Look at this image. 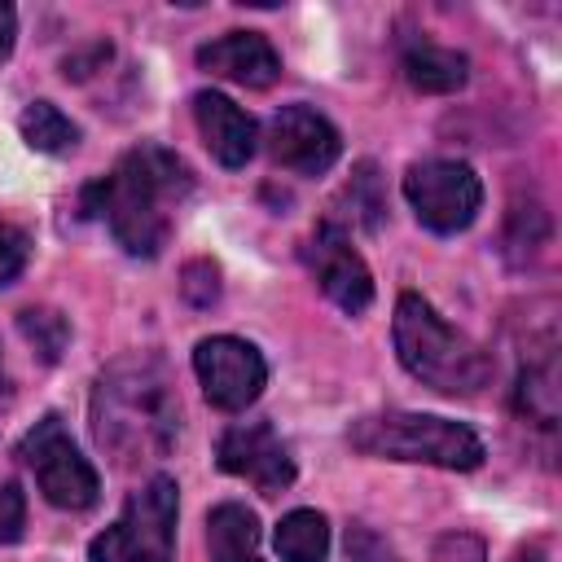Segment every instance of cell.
Here are the masks:
<instances>
[{
	"label": "cell",
	"instance_id": "1",
	"mask_svg": "<svg viewBox=\"0 0 562 562\" xmlns=\"http://www.w3.org/2000/svg\"><path fill=\"white\" fill-rule=\"evenodd\" d=\"M193 193V171L162 145L127 149L110 176L83 189V215H101L114 241L136 255L154 259L171 237L176 206Z\"/></svg>",
	"mask_w": 562,
	"mask_h": 562
},
{
	"label": "cell",
	"instance_id": "2",
	"mask_svg": "<svg viewBox=\"0 0 562 562\" xmlns=\"http://www.w3.org/2000/svg\"><path fill=\"white\" fill-rule=\"evenodd\" d=\"M92 435L119 465L158 461L180 435V400L158 356H123L92 386Z\"/></svg>",
	"mask_w": 562,
	"mask_h": 562
},
{
	"label": "cell",
	"instance_id": "3",
	"mask_svg": "<svg viewBox=\"0 0 562 562\" xmlns=\"http://www.w3.org/2000/svg\"><path fill=\"white\" fill-rule=\"evenodd\" d=\"M395 351L400 364L439 395H479L492 378V356L452 329L422 294H400L395 303Z\"/></svg>",
	"mask_w": 562,
	"mask_h": 562
},
{
	"label": "cell",
	"instance_id": "4",
	"mask_svg": "<svg viewBox=\"0 0 562 562\" xmlns=\"http://www.w3.org/2000/svg\"><path fill=\"white\" fill-rule=\"evenodd\" d=\"M347 439L356 452L382 457V461H417V465H439V470L483 465V439L470 426L430 417V413H404V408L369 413L351 422Z\"/></svg>",
	"mask_w": 562,
	"mask_h": 562
},
{
	"label": "cell",
	"instance_id": "5",
	"mask_svg": "<svg viewBox=\"0 0 562 562\" xmlns=\"http://www.w3.org/2000/svg\"><path fill=\"white\" fill-rule=\"evenodd\" d=\"M176 509L180 487L171 474H154L127 496L114 527L88 544V562H171L176 553Z\"/></svg>",
	"mask_w": 562,
	"mask_h": 562
},
{
	"label": "cell",
	"instance_id": "6",
	"mask_svg": "<svg viewBox=\"0 0 562 562\" xmlns=\"http://www.w3.org/2000/svg\"><path fill=\"white\" fill-rule=\"evenodd\" d=\"M22 457H26V465H31V474H35V483H40V492H44L48 505L75 509V514L88 509V505H97L101 479L88 465V457L75 448V439L66 435V426H61L57 413H48V417L35 422V430L22 439Z\"/></svg>",
	"mask_w": 562,
	"mask_h": 562
},
{
	"label": "cell",
	"instance_id": "7",
	"mask_svg": "<svg viewBox=\"0 0 562 562\" xmlns=\"http://www.w3.org/2000/svg\"><path fill=\"white\" fill-rule=\"evenodd\" d=\"M404 198L413 206V215L430 228V233H461L474 224L479 206H483V184L479 176L457 162V158H426L413 162L404 176Z\"/></svg>",
	"mask_w": 562,
	"mask_h": 562
},
{
	"label": "cell",
	"instance_id": "8",
	"mask_svg": "<svg viewBox=\"0 0 562 562\" xmlns=\"http://www.w3.org/2000/svg\"><path fill=\"white\" fill-rule=\"evenodd\" d=\"M193 369H198L202 395L224 413L250 408L268 382V364H263L259 347H250L246 338H233V334L202 338L193 347Z\"/></svg>",
	"mask_w": 562,
	"mask_h": 562
},
{
	"label": "cell",
	"instance_id": "9",
	"mask_svg": "<svg viewBox=\"0 0 562 562\" xmlns=\"http://www.w3.org/2000/svg\"><path fill=\"white\" fill-rule=\"evenodd\" d=\"M215 461L224 474L255 483L263 496H277L294 483V461L290 448L281 443V435L268 422H237L220 435L215 443Z\"/></svg>",
	"mask_w": 562,
	"mask_h": 562
},
{
	"label": "cell",
	"instance_id": "10",
	"mask_svg": "<svg viewBox=\"0 0 562 562\" xmlns=\"http://www.w3.org/2000/svg\"><path fill=\"white\" fill-rule=\"evenodd\" d=\"M268 154L272 162H281L285 171L299 176H321L338 162L342 154V136L338 127L316 114L312 105H281L268 123Z\"/></svg>",
	"mask_w": 562,
	"mask_h": 562
},
{
	"label": "cell",
	"instance_id": "11",
	"mask_svg": "<svg viewBox=\"0 0 562 562\" xmlns=\"http://www.w3.org/2000/svg\"><path fill=\"white\" fill-rule=\"evenodd\" d=\"M303 259H307L316 285H321L342 312L356 316V312H364V307L373 303V277H369L360 250L351 246V237H347L338 224L321 220L316 233L303 241Z\"/></svg>",
	"mask_w": 562,
	"mask_h": 562
},
{
	"label": "cell",
	"instance_id": "12",
	"mask_svg": "<svg viewBox=\"0 0 562 562\" xmlns=\"http://www.w3.org/2000/svg\"><path fill=\"white\" fill-rule=\"evenodd\" d=\"M198 66L206 75H220V79H233L241 88H272L281 79V57L277 48L255 35V31H228L211 44L198 48Z\"/></svg>",
	"mask_w": 562,
	"mask_h": 562
},
{
	"label": "cell",
	"instance_id": "13",
	"mask_svg": "<svg viewBox=\"0 0 562 562\" xmlns=\"http://www.w3.org/2000/svg\"><path fill=\"white\" fill-rule=\"evenodd\" d=\"M193 119H198V132L211 149V158L220 167H246L259 149V123L237 105L228 101L224 92H198L193 97Z\"/></svg>",
	"mask_w": 562,
	"mask_h": 562
},
{
	"label": "cell",
	"instance_id": "14",
	"mask_svg": "<svg viewBox=\"0 0 562 562\" xmlns=\"http://www.w3.org/2000/svg\"><path fill=\"white\" fill-rule=\"evenodd\" d=\"M206 553H211V562H263L259 558V518L237 501L215 505L206 514Z\"/></svg>",
	"mask_w": 562,
	"mask_h": 562
},
{
	"label": "cell",
	"instance_id": "15",
	"mask_svg": "<svg viewBox=\"0 0 562 562\" xmlns=\"http://www.w3.org/2000/svg\"><path fill=\"white\" fill-rule=\"evenodd\" d=\"M404 79L417 92H457L470 79V61L457 48H443L435 40H408L404 44Z\"/></svg>",
	"mask_w": 562,
	"mask_h": 562
},
{
	"label": "cell",
	"instance_id": "16",
	"mask_svg": "<svg viewBox=\"0 0 562 562\" xmlns=\"http://www.w3.org/2000/svg\"><path fill=\"white\" fill-rule=\"evenodd\" d=\"M277 553L281 562H325L329 553V522L316 509H290L277 522Z\"/></svg>",
	"mask_w": 562,
	"mask_h": 562
},
{
	"label": "cell",
	"instance_id": "17",
	"mask_svg": "<svg viewBox=\"0 0 562 562\" xmlns=\"http://www.w3.org/2000/svg\"><path fill=\"white\" fill-rule=\"evenodd\" d=\"M18 127H22V140L31 149H40V154H66L79 140V127L53 101H31L22 110V119H18Z\"/></svg>",
	"mask_w": 562,
	"mask_h": 562
},
{
	"label": "cell",
	"instance_id": "18",
	"mask_svg": "<svg viewBox=\"0 0 562 562\" xmlns=\"http://www.w3.org/2000/svg\"><path fill=\"white\" fill-rule=\"evenodd\" d=\"M514 404H518L522 417H531L540 426H553V417H558V378H553V360L549 356L540 364H522Z\"/></svg>",
	"mask_w": 562,
	"mask_h": 562
},
{
	"label": "cell",
	"instance_id": "19",
	"mask_svg": "<svg viewBox=\"0 0 562 562\" xmlns=\"http://www.w3.org/2000/svg\"><path fill=\"white\" fill-rule=\"evenodd\" d=\"M18 329H22V338L35 347V356H40L44 364H53V360L66 351V342H70V325H66V316L53 312V307H26V312L18 316Z\"/></svg>",
	"mask_w": 562,
	"mask_h": 562
},
{
	"label": "cell",
	"instance_id": "20",
	"mask_svg": "<svg viewBox=\"0 0 562 562\" xmlns=\"http://www.w3.org/2000/svg\"><path fill=\"white\" fill-rule=\"evenodd\" d=\"M347 206H351V220L360 224V228H369V233H378L382 228V215H386V202H382V189H378V167L373 162H360L356 167V176H351V184H347Z\"/></svg>",
	"mask_w": 562,
	"mask_h": 562
},
{
	"label": "cell",
	"instance_id": "21",
	"mask_svg": "<svg viewBox=\"0 0 562 562\" xmlns=\"http://www.w3.org/2000/svg\"><path fill=\"white\" fill-rule=\"evenodd\" d=\"M26 259H31V237L18 224L0 220V285H13L26 268Z\"/></svg>",
	"mask_w": 562,
	"mask_h": 562
},
{
	"label": "cell",
	"instance_id": "22",
	"mask_svg": "<svg viewBox=\"0 0 562 562\" xmlns=\"http://www.w3.org/2000/svg\"><path fill=\"white\" fill-rule=\"evenodd\" d=\"M26 527V496L18 483H4L0 487V544H13Z\"/></svg>",
	"mask_w": 562,
	"mask_h": 562
},
{
	"label": "cell",
	"instance_id": "23",
	"mask_svg": "<svg viewBox=\"0 0 562 562\" xmlns=\"http://www.w3.org/2000/svg\"><path fill=\"white\" fill-rule=\"evenodd\" d=\"M215 294H220V272H215V263H206V259L189 263V268H184V299L198 303V307H206V303H215Z\"/></svg>",
	"mask_w": 562,
	"mask_h": 562
},
{
	"label": "cell",
	"instance_id": "24",
	"mask_svg": "<svg viewBox=\"0 0 562 562\" xmlns=\"http://www.w3.org/2000/svg\"><path fill=\"white\" fill-rule=\"evenodd\" d=\"M13 35H18V13H13V4H0V61H9Z\"/></svg>",
	"mask_w": 562,
	"mask_h": 562
},
{
	"label": "cell",
	"instance_id": "25",
	"mask_svg": "<svg viewBox=\"0 0 562 562\" xmlns=\"http://www.w3.org/2000/svg\"><path fill=\"white\" fill-rule=\"evenodd\" d=\"M509 562H544V553H540V549H518Z\"/></svg>",
	"mask_w": 562,
	"mask_h": 562
}]
</instances>
